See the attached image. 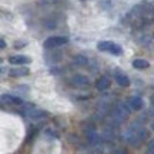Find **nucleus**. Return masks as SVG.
<instances>
[{"label":"nucleus","mask_w":154,"mask_h":154,"mask_svg":"<svg viewBox=\"0 0 154 154\" xmlns=\"http://www.w3.org/2000/svg\"><path fill=\"white\" fill-rule=\"evenodd\" d=\"M133 67L138 69V70H144V69L150 67V63L147 60H144V59H136V60H133Z\"/></svg>","instance_id":"nucleus-12"},{"label":"nucleus","mask_w":154,"mask_h":154,"mask_svg":"<svg viewBox=\"0 0 154 154\" xmlns=\"http://www.w3.org/2000/svg\"><path fill=\"white\" fill-rule=\"evenodd\" d=\"M67 42H69V38L64 37V36H53V37L46 38L43 46L44 49H56V47H60V46L67 44Z\"/></svg>","instance_id":"nucleus-2"},{"label":"nucleus","mask_w":154,"mask_h":154,"mask_svg":"<svg viewBox=\"0 0 154 154\" xmlns=\"http://www.w3.org/2000/svg\"><path fill=\"white\" fill-rule=\"evenodd\" d=\"M116 82H117V84L120 87H128L130 86V79L123 72H119V70L116 72Z\"/></svg>","instance_id":"nucleus-10"},{"label":"nucleus","mask_w":154,"mask_h":154,"mask_svg":"<svg viewBox=\"0 0 154 154\" xmlns=\"http://www.w3.org/2000/svg\"><path fill=\"white\" fill-rule=\"evenodd\" d=\"M97 49L100 51H107V53H111L114 56H120L123 54V49H121L119 44H116L114 42H109V40H103V42H99L97 43Z\"/></svg>","instance_id":"nucleus-1"},{"label":"nucleus","mask_w":154,"mask_h":154,"mask_svg":"<svg viewBox=\"0 0 154 154\" xmlns=\"http://www.w3.org/2000/svg\"><path fill=\"white\" fill-rule=\"evenodd\" d=\"M29 73H30V70H29L27 67H23V66L13 67V69L9 70V74L11 77H24V76H27Z\"/></svg>","instance_id":"nucleus-6"},{"label":"nucleus","mask_w":154,"mask_h":154,"mask_svg":"<svg viewBox=\"0 0 154 154\" xmlns=\"http://www.w3.org/2000/svg\"><path fill=\"white\" fill-rule=\"evenodd\" d=\"M109 87H110V80L104 76L100 77L99 80L96 82V88H97L99 91H104V90H107Z\"/></svg>","instance_id":"nucleus-11"},{"label":"nucleus","mask_w":154,"mask_h":154,"mask_svg":"<svg viewBox=\"0 0 154 154\" xmlns=\"http://www.w3.org/2000/svg\"><path fill=\"white\" fill-rule=\"evenodd\" d=\"M24 114L30 117V119H44V117L49 116V113L44 110H40V109H29Z\"/></svg>","instance_id":"nucleus-7"},{"label":"nucleus","mask_w":154,"mask_h":154,"mask_svg":"<svg viewBox=\"0 0 154 154\" xmlns=\"http://www.w3.org/2000/svg\"><path fill=\"white\" fill-rule=\"evenodd\" d=\"M74 64H77V66H86L87 64V59L84 56H76L74 57Z\"/></svg>","instance_id":"nucleus-13"},{"label":"nucleus","mask_w":154,"mask_h":154,"mask_svg":"<svg viewBox=\"0 0 154 154\" xmlns=\"http://www.w3.org/2000/svg\"><path fill=\"white\" fill-rule=\"evenodd\" d=\"M0 47H2V49H5V47H6V42L3 40V38L0 40Z\"/></svg>","instance_id":"nucleus-14"},{"label":"nucleus","mask_w":154,"mask_h":154,"mask_svg":"<svg viewBox=\"0 0 154 154\" xmlns=\"http://www.w3.org/2000/svg\"><path fill=\"white\" fill-rule=\"evenodd\" d=\"M2 101L3 103H9V104L13 106H22L23 100L17 96H11V94H2Z\"/></svg>","instance_id":"nucleus-8"},{"label":"nucleus","mask_w":154,"mask_h":154,"mask_svg":"<svg viewBox=\"0 0 154 154\" xmlns=\"http://www.w3.org/2000/svg\"><path fill=\"white\" fill-rule=\"evenodd\" d=\"M130 111H131V107H130V106L127 107L126 103H119V104L114 107V110H113V116H114L117 120H124V119L128 117Z\"/></svg>","instance_id":"nucleus-3"},{"label":"nucleus","mask_w":154,"mask_h":154,"mask_svg":"<svg viewBox=\"0 0 154 154\" xmlns=\"http://www.w3.org/2000/svg\"><path fill=\"white\" fill-rule=\"evenodd\" d=\"M150 103H151V106H153V107H154V94H153V96H151V99H150Z\"/></svg>","instance_id":"nucleus-17"},{"label":"nucleus","mask_w":154,"mask_h":154,"mask_svg":"<svg viewBox=\"0 0 154 154\" xmlns=\"http://www.w3.org/2000/svg\"><path fill=\"white\" fill-rule=\"evenodd\" d=\"M150 149L154 151V140H151V143H150Z\"/></svg>","instance_id":"nucleus-16"},{"label":"nucleus","mask_w":154,"mask_h":154,"mask_svg":"<svg viewBox=\"0 0 154 154\" xmlns=\"http://www.w3.org/2000/svg\"><path fill=\"white\" fill-rule=\"evenodd\" d=\"M151 128H153V130H154V121H153V123H151Z\"/></svg>","instance_id":"nucleus-18"},{"label":"nucleus","mask_w":154,"mask_h":154,"mask_svg":"<svg viewBox=\"0 0 154 154\" xmlns=\"http://www.w3.org/2000/svg\"><path fill=\"white\" fill-rule=\"evenodd\" d=\"M70 84L74 86V87H79V88H84V87H88L90 84V80H88L86 76L83 74H74L70 80Z\"/></svg>","instance_id":"nucleus-4"},{"label":"nucleus","mask_w":154,"mask_h":154,"mask_svg":"<svg viewBox=\"0 0 154 154\" xmlns=\"http://www.w3.org/2000/svg\"><path fill=\"white\" fill-rule=\"evenodd\" d=\"M9 63H10V64H14V66H23V64L32 63V59L27 57V56L17 54V56H11V57H9Z\"/></svg>","instance_id":"nucleus-5"},{"label":"nucleus","mask_w":154,"mask_h":154,"mask_svg":"<svg viewBox=\"0 0 154 154\" xmlns=\"http://www.w3.org/2000/svg\"><path fill=\"white\" fill-rule=\"evenodd\" d=\"M26 43H14V47L16 49H19V47H22V46H24Z\"/></svg>","instance_id":"nucleus-15"},{"label":"nucleus","mask_w":154,"mask_h":154,"mask_svg":"<svg viewBox=\"0 0 154 154\" xmlns=\"http://www.w3.org/2000/svg\"><path fill=\"white\" fill-rule=\"evenodd\" d=\"M82 2H86V0H82Z\"/></svg>","instance_id":"nucleus-19"},{"label":"nucleus","mask_w":154,"mask_h":154,"mask_svg":"<svg viewBox=\"0 0 154 154\" xmlns=\"http://www.w3.org/2000/svg\"><path fill=\"white\" fill-rule=\"evenodd\" d=\"M128 106L131 107V110L138 111V110H141V109L144 107V103H143V100L140 99L138 96H133V97L128 99Z\"/></svg>","instance_id":"nucleus-9"}]
</instances>
